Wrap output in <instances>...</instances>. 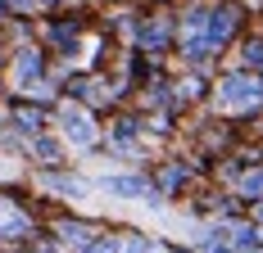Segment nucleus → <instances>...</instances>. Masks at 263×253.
<instances>
[{"label":"nucleus","mask_w":263,"mask_h":253,"mask_svg":"<svg viewBox=\"0 0 263 253\" xmlns=\"http://www.w3.org/2000/svg\"><path fill=\"white\" fill-rule=\"evenodd\" d=\"M263 100V86L250 81V77H227L222 81V104L227 109H245V104H259Z\"/></svg>","instance_id":"f257e3e1"},{"label":"nucleus","mask_w":263,"mask_h":253,"mask_svg":"<svg viewBox=\"0 0 263 253\" xmlns=\"http://www.w3.org/2000/svg\"><path fill=\"white\" fill-rule=\"evenodd\" d=\"M64 131H68V136H73L78 145H86V140H91V122L82 118L78 109H64Z\"/></svg>","instance_id":"f03ea898"},{"label":"nucleus","mask_w":263,"mask_h":253,"mask_svg":"<svg viewBox=\"0 0 263 253\" xmlns=\"http://www.w3.org/2000/svg\"><path fill=\"white\" fill-rule=\"evenodd\" d=\"M245 190H250V195H259V190H263V172H259V177H250V181H245Z\"/></svg>","instance_id":"7ed1b4c3"}]
</instances>
